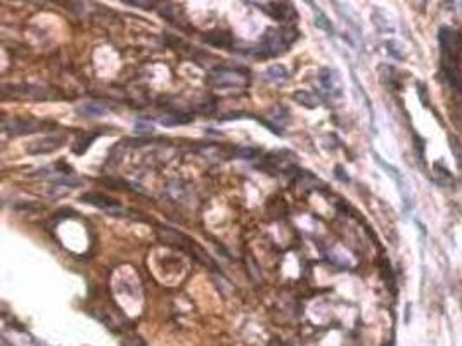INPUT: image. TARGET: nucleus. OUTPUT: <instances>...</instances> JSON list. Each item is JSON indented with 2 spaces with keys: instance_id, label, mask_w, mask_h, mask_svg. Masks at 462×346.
Returning a JSON list of instances; mask_svg holds the SVG:
<instances>
[{
  "instance_id": "1",
  "label": "nucleus",
  "mask_w": 462,
  "mask_h": 346,
  "mask_svg": "<svg viewBox=\"0 0 462 346\" xmlns=\"http://www.w3.org/2000/svg\"><path fill=\"white\" fill-rule=\"evenodd\" d=\"M296 31L293 28H269L263 35V50H267L272 56L282 54L288 50V47L296 40Z\"/></svg>"
},
{
  "instance_id": "2",
  "label": "nucleus",
  "mask_w": 462,
  "mask_h": 346,
  "mask_svg": "<svg viewBox=\"0 0 462 346\" xmlns=\"http://www.w3.org/2000/svg\"><path fill=\"white\" fill-rule=\"evenodd\" d=\"M210 83L213 87L220 88H239V87H246L248 83V76L241 75L235 69H227V68H220L215 69L211 75L208 76Z\"/></svg>"
},
{
  "instance_id": "3",
  "label": "nucleus",
  "mask_w": 462,
  "mask_h": 346,
  "mask_svg": "<svg viewBox=\"0 0 462 346\" xmlns=\"http://www.w3.org/2000/svg\"><path fill=\"white\" fill-rule=\"evenodd\" d=\"M372 156H374L376 163H378L379 166L383 168L384 171H388V175H390L391 179L395 180V183H397V187H398V192H400V196H401V201H403V211H405V213H409L410 208H412V199H410V194H409V190H407L405 180H403V177H401V173H400V171H398L395 166H391V164H388L386 161L383 160V158L379 156L378 152L372 151Z\"/></svg>"
},
{
  "instance_id": "4",
  "label": "nucleus",
  "mask_w": 462,
  "mask_h": 346,
  "mask_svg": "<svg viewBox=\"0 0 462 346\" xmlns=\"http://www.w3.org/2000/svg\"><path fill=\"white\" fill-rule=\"evenodd\" d=\"M66 144V137L61 135V133H54V135H47V137L38 139V141H33L31 144H28L26 152L28 154H33V156H38V154H49V152H54L57 149H61L63 145Z\"/></svg>"
},
{
  "instance_id": "5",
  "label": "nucleus",
  "mask_w": 462,
  "mask_h": 346,
  "mask_svg": "<svg viewBox=\"0 0 462 346\" xmlns=\"http://www.w3.org/2000/svg\"><path fill=\"white\" fill-rule=\"evenodd\" d=\"M4 94H11L14 97H23V99H52V94L49 90L37 85H4Z\"/></svg>"
},
{
  "instance_id": "6",
  "label": "nucleus",
  "mask_w": 462,
  "mask_h": 346,
  "mask_svg": "<svg viewBox=\"0 0 462 346\" xmlns=\"http://www.w3.org/2000/svg\"><path fill=\"white\" fill-rule=\"evenodd\" d=\"M82 201L88 203V204H92V206H97V208L104 209L106 213L114 215V217H120V215L125 213V208H122V206L118 204L114 199L107 198V196H104V194H99V192H88V194H84L82 196Z\"/></svg>"
},
{
  "instance_id": "7",
  "label": "nucleus",
  "mask_w": 462,
  "mask_h": 346,
  "mask_svg": "<svg viewBox=\"0 0 462 346\" xmlns=\"http://www.w3.org/2000/svg\"><path fill=\"white\" fill-rule=\"evenodd\" d=\"M318 83L333 97H341L343 95V83H341V78L336 69L320 68V71H318Z\"/></svg>"
},
{
  "instance_id": "8",
  "label": "nucleus",
  "mask_w": 462,
  "mask_h": 346,
  "mask_svg": "<svg viewBox=\"0 0 462 346\" xmlns=\"http://www.w3.org/2000/svg\"><path fill=\"white\" fill-rule=\"evenodd\" d=\"M40 126H42L40 123L31 118H12V120H5L2 128H4V132L9 133V135H28V133L37 132Z\"/></svg>"
},
{
  "instance_id": "9",
  "label": "nucleus",
  "mask_w": 462,
  "mask_h": 346,
  "mask_svg": "<svg viewBox=\"0 0 462 346\" xmlns=\"http://www.w3.org/2000/svg\"><path fill=\"white\" fill-rule=\"evenodd\" d=\"M438 42L441 47V54H450V56H459L461 49V38L455 30L450 26H441L438 31Z\"/></svg>"
},
{
  "instance_id": "10",
  "label": "nucleus",
  "mask_w": 462,
  "mask_h": 346,
  "mask_svg": "<svg viewBox=\"0 0 462 346\" xmlns=\"http://www.w3.org/2000/svg\"><path fill=\"white\" fill-rule=\"evenodd\" d=\"M47 180L50 183H54V185L66 187V189H75V187L84 185V179H78V177L71 175V173H59V171L47 175Z\"/></svg>"
},
{
  "instance_id": "11",
  "label": "nucleus",
  "mask_w": 462,
  "mask_h": 346,
  "mask_svg": "<svg viewBox=\"0 0 462 346\" xmlns=\"http://www.w3.org/2000/svg\"><path fill=\"white\" fill-rule=\"evenodd\" d=\"M293 101L298 102L299 106L308 107V109H314V107H317L318 104H320V99H318L317 95L308 90H296L294 94H293Z\"/></svg>"
},
{
  "instance_id": "12",
  "label": "nucleus",
  "mask_w": 462,
  "mask_h": 346,
  "mask_svg": "<svg viewBox=\"0 0 462 346\" xmlns=\"http://www.w3.org/2000/svg\"><path fill=\"white\" fill-rule=\"evenodd\" d=\"M267 80H270L272 83H284L289 80V71L286 66L282 64H273L267 69Z\"/></svg>"
},
{
  "instance_id": "13",
  "label": "nucleus",
  "mask_w": 462,
  "mask_h": 346,
  "mask_svg": "<svg viewBox=\"0 0 462 346\" xmlns=\"http://www.w3.org/2000/svg\"><path fill=\"white\" fill-rule=\"evenodd\" d=\"M78 114H82V116H87V118H97V116H103L104 113H106V107L103 106V104H97V102H87V104H82V106H78Z\"/></svg>"
},
{
  "instance_id": "14",
  "label": "nucleus",
  "mask_w": 462,
  "mask_h": 346,
  "mask_svg": "<svg viewBox=\"0 0 462 346\" xmlns=\"http://www.w3.org/2000/svg\"><path fill=\"white\" fill-rule=\"evenodd\" d=\"M205 40L211 45L216 47H231L232 45V37L225 31H211L205 37Z\"/></svg>"
},
{
  "instance_id": "15",
  "label": "nucleus",
  "mask_w": 462,
  "mask_h": 346,
  "mask_svg": "<svg viewBox=\"0 0 462 346\" xmlns=\"http://www.w3.org/2000/svg\"><path fill=\"white\" fill-rule=\"evenodd\" d=\"M314 14H315V26L320 28L322 31H326L327 35H334V28H333V23L329 21V18H327L322 11H318L317 7H314Z\"/></svg>"
},
{
  "instance_id": "16",
  "label": "nucleus",
  "mask_w": 462,
  "mask_h": 346,
  "mask_svg": "<svg viewBox=\"0 0 462 346\" xmlns=\"http://www.w3.org/2000/svg\"><path fill=\"white\" fill-rule=\"evenodd\" d=\"M97 137V133H84L82 137L78 139V141L75 142V147H73V151L76 152V154H84V152H87L88 145L94 142V139Z\"/></svg>"
},
{
  "instance_id": "17",
  "label": "nucleus",
  "mask_w": 462,
  "mask_h": 346,
  "mask_svg": "<svg viewBox=\"0 0 462 346\" xmlns=\"http://www.w3.org/2000/svg\"><path fill=\"white\" fill-rule=\"evenodd\" d=\"M265 11L275 19H286L289 14V7H286V5H282V4H275V2L267 5Z\"/></svg>"
},
{
  "instance_id": "18",
  "label": "nucleus",
  "mask_w": 462,
  "mask_h": 346,
  "mask_svg": "<svg viewBox=\"0 0 462 346\" xmlns=\"http://www.w3.org/2000/svg\"><path fill=\"white\" fill-rule=\"evenodd\" d=\"M372 21H374V24L378 26L379 31H393V26L388 23L386 18H384V14L381 11L372 12Z\"/></svg>"
},
{
  "instance_id": "19",
  "label": "nucleus",
  "mask_w": 462,
  "mask_h": 346,
  "mask_svg": "<svg viewBox=\"0 0 462 346\" xmlns=\"http://www.w3.org/2000/svg\"><path fill=\"white\" fill-rule=\"evenodd\" d=\"M384 47H386L388 54H390L391 57H395V59H398V61H401V59L405 57V54L401 50V45L398 42H395V40H388V42L384 43Z\"/></svg>"
},
{
  "instance_id": "20",
  "label": "nucleus",
  "mask_w": 462,
  "mask_h": 346,
  "mask_svg": "<svg viewBox=\"0 0 462 346\" xmlns=\"http://www.w3.org/2000/svg\"><path fill=\"white\" fill-rule=\"evenodd\" d=\"M235 154H237L239 158H243V160H254V158H258L262 154V151L254 147H239L237 151H235Z\"/></svg>"
},
{
  "instance_id": "21",
  "label": "nucleus",
  "mask_w": 462,
  "mask_h": 346,
  "mask_svg": "<svg viewBox=\"0 0 462 346\" xmlns=\"http://www.w3.org/2000/svg\"><path fill=\"white\" fill-rule=\"evenodd\" d=\"M63 5L76 14H82L85 11V0H63Z\"/></svg>"
},
{
  "instance_id": "22",
  "label": "nucleus",
  "mask_w": 462,
  "mask_h": 346,
  "mask_svg": "<svg viewBox=\"0 0 462 346\" xmlns=\"http://www.w3.org/2000/svg\"><path fill=\"white\" fill-rule=\"evenodd\" d=\"M448 142H450V149H452V152H454V156L457 158V166H459V170H462V147L459 145V142H457V139L455 137H448Z\"/></svg>"
},
{
  "instance_id": "23",
  "label": "nucleus",
  "mask_w": 462,
  "mask_h": 346,
  "mask_svg": "<svg viewBox=\"0 0 462 346\" xmlns=\"http://www.w3.org/2000/svg\"><path fill=\"white\" fill-rule=\"evenodd\" d=\"M414 141H416V152H417V158L420 160V163L426 164V145H424V141L420 137H417V135H414Z\"/></svg>"
},
{
  "instance_id": "24",
  "label": "nucleus",
  "mask_w": 462,
  "mask_h": 346,
  "mask_svg": "<svg viewBox=\"0 0 462 346\" xmlns=\"http://www.w3.org/2000/svg\"><path fill=\"white\" fill-rule=\"evenodd\" d=\"M417 95H419L420 102L424 106H429V95H428V88H426L424 83H417Z\"/></svg>"
},
{
  "instance_id": "25",
  "label": "nucleus",
  "mask_w": 462,
  "mask_h": 346,
  "mask_svg": "<svg viewBox=\"0 0 462 346\" xmlns=\"http://www.w3.org/2000/svg\"><path fill=\"white\" fill-rule=\"evenodd\" d=\"M433 166H435V170L438 171V175H440V177H443L445 182H447V180H448V182H450V183L454 182V179H452V175H450V171H448L447 168L443 166V164L440 163V161H438V163L433 164Z\"/></svg>"
},
{
  "instance_id": "26",
  "label": "nucleus",
  "mask_w": 462,
  "mask_h": 346,
  "mask_svg": "<svg viewBox=\"0 0 462 346\" xmlns=\"http://www.w3.org/2000/svg\"><path fill=\"white\" fill-rule=\"evenodd\" d=\"M126 4L135 5V7H142V9H151L152 0H125Z\"/></svg>"
},
{
  "instance_id": "27",
  "label": "nucleus",
  "mask_w": 462,
  "mask_h": 346,
  "mask_svg": "<svg viewBox=\"0 0 462 346\" xmlns=\"http://www.w3.org/2000/svg\"><path fill=\"white\" fill-rule=\"evenodd\" d=\"M135 130H137L139 133H151V132H152V126L144 125V123H137V125H135Z\"/></svg>"
},
{
  "instance_id": "28",
  "label": "nucleus",
  "mask_w": 462,
  "mask_h": 346,
  "mask_svg": "<svg viewBox=\"0 0 462 346\" xmlns=\"http://www.w3.org/2000/svg\"><path fill=\"white\" fill-rule=\"evenodd\" d=\"M336 177L339 180H343V182H348V180H350L348 175H345V170H343L341 166H336Z\"/></svg>"
},
{
  "instance_id": "29",
  "label": "nucleus",
  "mask_w": 462,
  "mask_h": 346,
  "mask_svg": "<svg viewBox=\"0 0 462 346\" xmlns=\"http://www.w3.org/2000/svg\"><path fill=\"white\" fill-rule=\"evenodd\" d=\"M307 2H308V4H310V5H312V9H314V7H315V4H314V0H307Z\"/></svg>"
}]
</instances>
